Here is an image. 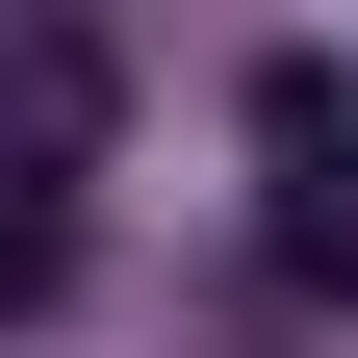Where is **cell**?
<instances>
[{
	"instance_id": "cell-1",
	"label": "cell",
	"mask_w": 358,
	"mask_h": 358,
	"mask_svg": "<svg viewBox=\"0 0 358 358\" xmlns=\"http://www.w3.org/2000/svg\"><path fill=\"white\" fill-rule=\"evenodd\" d=\"M77 154H103V52L77 26H0V205H52Z\"/></svg>"
},
{
	"instance_id": "cell-2",
	"label": "cell",
	"mask_w": 358,
	"mask_h": 358,
	"mask_svg": "<svg viewBox=\"0 0 358 358\" xmlns=\"http://www.w3.org/2000/svg\"><path fill=\"white\" fill-rule=\"evenodd\" d=\"M282 282L358 307V128H333V154H282Z\"/></svg>"
},
{
	"instance_id": "cell-3",
	"label": "cell",
	"mask_w": 358,
	"mask_h": 358,
	"mask_svg": "<svg viewBox=\"0 0 358 358\" xmlns=\"http://www.w3.org/2000/svg\"><path fill=\"white\" fill-rule=\"evenodd\" d=\"M26 307H52V205H0V333H26Z\"/></svg>"
}]
</instances>
